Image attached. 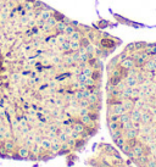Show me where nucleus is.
Instances as JSON below:
<instances>
[{"label": "nucleus", "instance_id": "1", "mask_svg": "<svg viewBox=\"0 0 156 167\" xmlns=\"http://www.w3.org/2000/svg\"><path fill=\"white\" fill-rule=\"evenodd\" d=\"M121 40L42 0H0V159L48 161L96 134Z\"/></svg>", "mask_w": 156, "mask_h": 167}, {"label": "nucleus", "instance_id": "2", "mask_svg": "<svg viewBox=\"0 0 156 167\" xmlns=\"http://www.w3.org/2000/svg\"><path fill=\"white\" fill-rule=\"evenodd\" d=\"M144 167H156V159H149Z\"/></svg>", "mask_w": 156, "mask_h": 167}]
</instances>
